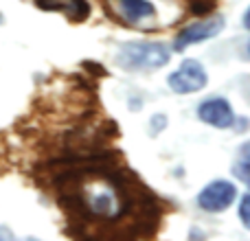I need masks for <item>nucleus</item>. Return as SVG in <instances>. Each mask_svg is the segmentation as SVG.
<instances>
[{"label": "nucleus", "mask_w": 250, "mask_h": 241, "mask_svg": "<svg viewBox=\"0 0 250 241\" xmlns=\"http://www.w3.org/2000/svg\"><path fill=\"white\" fill-rule=\"evenodd\" d=\"M237 164H242V167H248L250 169V141L244 142L242 149H239V160Z\"/></svg>", "instance_id": "1a4fd4ad"}, {"label": "nucleus", "mask_w": 250, "mask_h": 241, "mask_svg": "<svg viewBox=\"0 0 250 241\" xmlns=\"http://www.w3.org/2000/svg\"><path fill=\"white\" fill-rule=\"evenodd\" d=\"M114 7H117L119 16L129 24H138V22L156 16V9L149 0H114Z\"/></svg>", "instance_id": "423d86ee"}, {"label": "nucleus", "mask_w": 250, "mask_h": 241, "mask_svg": "<svg viewBox=\"0 0 250 241\" xmlns=\"http://www.w3.org/2000/svg\"><path fill=\"white\" fill-rule=\"evenodd\" d=\"M246 57L250 60V42H246Z\"/></svg>", "instance_id": "f8f14e48"}, {"label": "nucleus", "mask_w": 250, "mask_h": 241, "mask_svg": "<svg viewBox=\"0 0 250 241\" xmlns=\"http://www.w3.org/2000/svg\"><path fill=\"white\" fill-rule=\"evenodd\" d=\"M222 29H224V18L222 16H213V18H207V20H200V22H195V24L185 26V29L178 33L173 48H176V51H185L189 44H198L208 38H215Z\"/></svg>", "instance_id": "20e7f679"}, {"label": "nucleus", "mask_w": 250, "mask_h": 241, "mask_svg": "<svg viewBox=\"0 0 250 241\" xmlns=\"http://www.w3.org/2000/svg\"><path fill=\"white\" fill-rule=\"evenodd\" d=\"M198 117L207 125H213V127L220 129H226L235 123V114L226 99H207L204 103H200Z\"/></svg>", "instance_id": "39448f33"}, {"label": "nucleus", "mask_w": 250, "mask_h": 241, "mask_svg": "<svg viewBox=\"0 0 250 241\" xmlns=\"http://www.w3.org/2000/svg\"><path fill=\"white\" fill-rule=\"evenodd\" d=\"M38 4L46 11H62L75 20L88 18V11H90L86 0H38Z\"/></svg>", "instance_id": "0eeeda50"}, {"label": "nucleus", "mask_w": 250, "mask_h": 241, "mask_svg": "<svg viewBox=\"0 0 250 241\" xmlns=\"http://www.w3.org/2000/svg\"><path fill=\"white\" fill-rule=\"evenodd\" d=\"M239 220H242V224L250 230V193L242 198V204H239Z\"/></svg>", "instance_id": "6e6552de"}, {"label": "nucleus", "mask_w": 250, "mask_h": 241, "mask_svg": "<svg viewBox=\"0 0 250 241\" xmlns=\"http://www.w3.org/2000/svg\"><path fill=\"white\" fill-rule=\"evenodd\" d=\"M171 57V53L167 51L165 44H156V42H134V44H125L119 53V61L123 68H160L165 66Z\"/></svg>", "instance_id": "f257e3e1"}, {"label": "nucleus", "mask_w": 250, "mask_h": 241, "mask_svg": "<svg viewBox=\"0 0 250 241\" xmlns=\"http://www.w3.org/2000/svg\"><path fill=\"white\" fill-rule=\"evenodd\" d=\"M233 173H235V176H237L242 182H246V184L250 186V169H248V167H242V164H235Z\"/></svg>", "instance_id": "9d476101"}, {"label": "nucleus", "mask_w": 250, "mask_h": 241, "mask_svg": "<svg viewBox=\"0 0 250 241\" xmlns=\"http://www.w3.org/2000/svg\"><path fill=\"white\" fill-rule=\"evenodd\" d=\"M244 26L250 31V7H248V11H246V16H244Z\"/></svg>", "instance_id": "9b49d317"}, {"label": "nucleus", "mask_w": 250, "mask_h": 241, "mask_svg": "<svg viewBox=\"0 0 250 241\" xmlns=\"http://www.w3.org/2000/svg\"><path fill=\"white\" fill-rule=\"evenodd\" d=\"M207 70L202 68V64L195 60H185L182 66L176 73L169 75L167 83L173 92L178 95H191V92H198L207 86Z\"/></svg>", "instance_id": "f03ea898"}, {"label": "nucleus", "mask_w": 250, "mask_h": 241, "mask_svg": "<svg viewBox=\"0 0 250 241\" xmlns=\"http://www.w3.org/2000/svg\"><path fill=\"white\" fill-rule=\"evenodd\" d=\"M235 198H237L235 184L226 180H215L204 186L202 193L198 195V206L207 213H222L235 202Z\"/></svg>", "instance_id": "7ed1b4c3"}]
</instances>
